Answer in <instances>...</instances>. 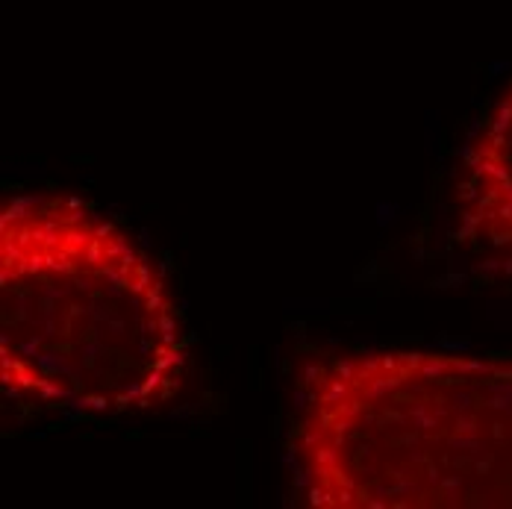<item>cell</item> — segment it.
<instances>
[{
    "mask_svg": "<svg viewBox=\"0 0 512 509\" xmlns=\"http://www.w3.org/2000/svg\"><path fill=\"white\" fill-rule=\"evenodd\" d=\"M189 348L148 254L95 209L18 195L0 209V386L33 407L133 415L174 401Z\"/></svg>",
    "mask_w": 512,
    "mask_h": 509,
    "instance_id": "obj_1",
    "label": "cell"
},
{
    "mask_svg": "<svg viewBox=\"0 0 512 509\" xmlns=\"http://www.w3.org/2000/svg\"><path fill=\"white\" fill-rule=\"evenodd\" d=\"M289 451L307 507L512 509V359H307Z\"/></svg>",
    "mask_w": 512,
    "mask_h": 509,
    "instance_id": "obj_2",
    "label": "cell"
},
{
    "mask_svg": "<svg viewBox=\"0 0 512 509\" xmlns=\"http://www.w3.org/2000/svg\"><path fill=\"white\" fill-rule=\"evenodd\" d=\"M454 236L465 251L512 268V83L462 156Z\"/></svg>",
    "mask_w": 512,
    "mask_h": 509,
    "instance_id": "obj_3",
    "label": "cell"
}]
</instances>
